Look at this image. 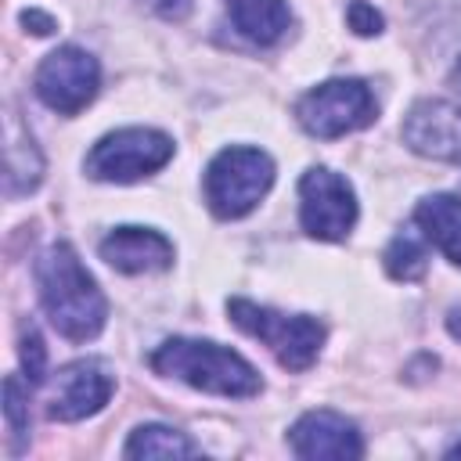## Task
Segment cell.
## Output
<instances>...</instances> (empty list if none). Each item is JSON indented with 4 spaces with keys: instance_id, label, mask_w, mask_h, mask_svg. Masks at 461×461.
<instances>
[{
    "instance_id": "obj_16",
    "label": "cell",
    "mask_w": 461,
    "mask_h": 461,
    "mask_svg": "<svg viewBox=\"0 0 461 461\" xmlns=\"http://www.w3.org/2000/svg\"><path fill=\"white\" fill-rule=\"evenodd\" d=\"M202 447L173 429V425H162V421H144L130 432V439L122 443V457H198Z\"/></svg>"
},
{
    "instance_id": "obj_10",
    "label": "cell",
    "mask_w": 461,
    "mask_h": 461,
    "mask_svg": "<svg viewBox=\"0 0 461 461\" xmlns=\"http://www.w3.org/2000/svg\"><path fill=\"white\" fill-rule=\"evenodd\" d=\"M288 447L303 461H360L364 436L353 418L339 411H306L288 429Z\"/></svg>"
},
{
    "instance_id": "obj_5",
    "label": "cell",
    "mask_w": 461,
    "mask_h": 461,
    "mask_svg": "<svg viewBox=\"0 0 461 461\" xmlns=\"http://www.w3.org/2000/svg\"><path fill=\"white\" fill-rule=\"evenodd\" d=\"M176 155L169 133L155 126H122L104 133L83 158V173L101 184H137Z\"/></svg>"
},
{
    "instance_id": "obj_21",
    "label": "cell",
    "mask_w": 461,
    "mask_h": 461,
    "mask_svg": "<svg viewBox=\"0 0 461 461\" xmlns=\"http://www.w3.org/2000/svg\"><path fill=\"white\" fill-rule=\"evenodd\" d=\"M148 11H155L162 22H184L194 7V0H140Z\"/></svg>"
},
{
    "instance_id": "obj_3",
    "label": "cell",
    "mask_w": 461,
    "mask_h": 461,
    "mask_svg": "<svg viewBox=\"0 0 461 461\" xmlns=\"http://www.w3.org/2000/svg\"><path fill=\"white\" fill-rule=\"evenodd\" d=\"M227 317L234 328L259 339L274 353V360L292 375L310 371L328 339V328L313 313H281L274 306H259L241 295L227 299Z\"/></svg>"
},
{
    "instance_id": "obj_23",
    "label": "cell",
    "mask_w": 461,
    "mask_h": 461,
    "mask_svg": "<svg viewBox=\"0 0 461 461\" xmlns=\"http://www.w3.org/2000/svg\"><path fill=\"white\" fill-rule=\"evenodd\" d=\"M447 331H450L454 339H461V310H450V317H447Z\"/></svg>"
},
{
    "instance_id": "obj_22",
    "label": "cell",
    "mask_w": 461,
    "mask_h": 461,
    "mask_svg": "<svg viewBox=\"0 0 461 461\" xmlns=\"http://www.w3.org/2000/svg\"><path fill=\"white\" fill-rule=\"evenodd\" d=\"M18 22L32 32V36H50L54 29H58V22H54V14H47V11H40V7H25L22 14H18Z\"/></svg>"
},
{
    "instance_id": "obj_19",
    "label": "cell",
    "mask_w": 461,
    "mask_h": 461,
    "mask_svg": "<svg viewBox=\"0 0 461 461\" xmlns=\"http://www.w3.org/2000/svg\"><path fill=\"white\" fill-rule=\"evenodd\" d=\"M18 360H22V378L36 389L47 382V346L36 324L22 328V342H18Z\"/></svg>"
},
{
    "instance_id": "obj_4",
    "label": "cell",
    "mask_w": 461,
    "mask_h": 461,
    "mask_svg": "<svg viewBox=\"0 0 461 461\" xmlns=\"http://www.w3.org/2000/svg\"><path fill=\"white\" fill-rule=\"evenodd\" d=\"M274 158L263 148H249V144H230L223 151L212 155V162L205 166L202 176V191H205V205L216 220H241L249 216L267 191L274 187Z\"/></svg>"
},
{
    "instance_id": "obj_12",
    "label": "cell",
    "mask_w": 461,
    "mask_h": 461,
    "mask_svg": "<svg viewBox=\"0 0 461 461\" xmlns=\"http://www.w3.org/2000/svg\"><path fill=\"white\" fill-rule=\"evenodd\" d=\"M97 256L119 270V274H162L173 267L176 249L173 241L155 230V227H137V223H122L115 230H108L97 245Z\"/></svg>"
},
{
    "instance_id": "obj_8",
    "label": "cell",
    "mask_w": 461,
    "mask_h": 461,
    "mask_svg": "<svg viewBox=\"0 0 461 461\" xmlns=\"http://www.w3.org/2000/svg\"><path fill=\"white\" fill-rule=\"evenodd\" d=\"M101 90V65L86 47L61 43L32 72V94L58 115H79Z\"/></svg>"
},
{
    "instance_id": "obj_9",
    "label": "cell",
    "mask_w": 461,
    "mask_h": 461,
    "mask_svg": "<svg viewBox=\"0 0 461 461\" xmlns=\"http://www.w3.org/2000/svg\"><path fill=\"white\" fill-rule=\"evenodd\" d=\"M115 393V371L101 357H79L54 375V389L47 400V418L72 425L83 418H94L104 411V403Z\"/></svg>"
},
{
    "instance_id": "obj_13",
    "label": "cell",
    "mask_w": 461,
    "mask_h": 461,
    "mask_svg": "<svg viewBox=\"0 0 461 461\" xmlns=\"http://www.w3.org/2000/svg\"><path fill=\"white\" fill-rule=\"evenodd\" d=\"M43 173H47L43 151H40L32 130L11 108L7 112V126H4V194L7 198L32 194L43 184Z\"/></svg>"
},
{
    "instance_id": "obj_24",
    "label": "cell",
    "mask_w": 461,
    "mask_h": 461,
    "mask_svg": "<svg viewBox=\"0 0 461 461\" xmlns=\"http://www.w3.org/2000/svg\"><path fill=\"white\" fill-rule=\"evenodd\" d=\"M443 457H461V439H454V443L443 450Z\"/></svg>"
},
{
    "instance_id": "obj_1",
    "label": "cell",
    "mask_w": 461,
    "mask_h": 461,
    "mask_svg": "<svg viewBox=\"0 0 461 461\" xmlns=\"http://www.w3.org/2000/svg\"><path fill=\"white\" fill-rule=\"evenodd\" d=\"M32 281L50 328L68 342H94L108 324V299L68 241H50L36 263Z\"/></svg>"
},
{
    "instance_id": "obj_17",
    "label": "cell",
    "mask_w": 461,
    "mask_h": 461,
    "mask_svg": "<svg viewBox=\"0 0 461 461\" xmlns=\"http://www.w3.org/2000/svg\"><path fill=\"white\" fill-rule=\"evenodd\" d=\"M429 241H425V234L418 230V227H403L389 245H385V252H382V267H385V274L393 277V281H421L425 277V270H429Z\"/></svg>"
},
{
    "instance_id": "obj_14",
    "label": "cell",
    "mask_w": 461,
    "mask_h": 461,
    "mask_svg": "<svg viewBox=\"0 0 461 461\" xmlns=\"http://www.w3.org/2000/svg\"><path fill=\"white\" fill-rule=\"evenodd\" d=\"M414 227L425 241L443 252L454 267H461V198L457 194H425L414 205Z\"/></svg>"
},
{
    "instance_id": "obj_11",
    "label": "cell",
    "mask_w": 461,
    "mask_h": 461,
    "mask_svg": "<svg viewBox=\"0 0 461 461\" xmlns=\"http://www.w3.org/2000/svg\"><path fill=\"white\" fill-rule=\"evenodd\" d=\"M403 144L436 162H461V104L443 97H421L411 104L400 126Z\"/></svg>"
},
{
    "instance_id": "obj_18",
    "label": "cell",
    "mask_w": 461,
    "mask_h": 461,
    "mask_svg": "<svg viewBox=\"0 0 461 461\" xmlns=\"http://www.w3.org/2000/svg\"><path fill=\"white\" fill-rule=\"evenodd\" d=\"M29 382L22 385L18 375H7L4 378V421H7V454L11 457H22L29 450V429H32V418H29Z\"/></svg>"
},
{
    "instance_id": "obj_15",
    "label": "cell",
    "mask_w": 461,
    "mask_h": 461,
    "mask_svg": "<svg viewBox=\"0 0 461 461\" xmlns=\"http://www.w3.org/2000/svg\"><path fill=\"white\" fill-rule=\"evenodd\" d=\"M223 7L234 29L256 47H274L292 29L288 0H223Z\"/></svg>"
},
{
    "instance_id": "obj_2",
    "label": "cell",
    "mask_w": 461,
    "mask_h": 461,
    "mask_svg": "<svg viewBox=\"0 0 461 461\" xmlns=\"http://www.w3.org/2000/svg\"><path fill=\"white\" fill-rule=\"evenodd\" d=\"M148 367L162 378H176L198 393L223 400H252L263 393L259 371L238 349L212 339H187V335L162 339L148 353Z\"/></svg>"
},
{
    "instance_id": "obj_7",
    "label": "cell",
    "mask_w": 461,
    "mask_h": 461,
    "mask_svg": "<svg viewBox=\"0 0 461 461\" xmlns=\"http://www.w3.org/2000/svg\"><path fill=\"white\" fill-rule=\"evenodd\" d=\"M360 205L353 184L331 166H310L299 176V227L317 241H346Z\"/></svg>"
},
{
    "instance_id": "obj_6",
    "label": "cell",
    "mask_w": 461,
    "mask_h": 461,
    "mask_svg": "<svg viewBox=\"0 0 461 461\" xmlns=\"http://www.w3.org/2000/svg\"><path fill=\"white\" fill-rule=\"evenodd\" d=\"M292 112H295V122L317 140H335V137L367 130L378 119L371 86L353 76H339L310 86Z\"/></svg>"
},
{
    "instance_id": "obj_20",
    "label": "cell",
    "mask_w": 461,
    "mask_h": 461,
    "mask_svg": "<svg viewBox=\"0 0 461 461\" xmlns=\"http://www.w3.org/2000/svg\"><path fill=\"white\" fill-rule=\"evenodd\" d=\"M346 25H349L357 36H378V32L385 29V18H382V11H378L375 4H367V0H349V7H346Z\"/></svg>"
}]
</instances>
